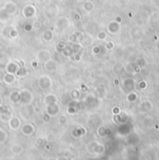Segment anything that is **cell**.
I'll use <instances>...</instances> for the list:
<instances>
[{
  "label": "cell",
  "mask_w": 159,
  "mask_h": 160,
  "mask_svg": "<svg viewBox=\"0 0 159 160\" xmlns=\"http://www.w3.org/2000/svg\"><path fill=\"white\" fill-rule=\"evenodd\" d=\"M32 66L34 68H37L38 67V63L37 60H34V62H32Z\"/></svg>",
  "instance_id": "19"
},
{
  "label": "cell",
  "mask_w": 159,
  "mask_h": 160,
  "mask_svg": "<svg viewBox=\"0 0 159 160\" xmlns=\"http://www.w3.org/2000/svg\"><path fill=\"white\" fill-rule=\"evenodd\" d=\"M44 102H45V103L47 104V105H48V104H51V103H55V102H57V97H56L55 94H49V95L45 97V100H44Z\"/></svg>",
  "instance_id": "7"
},
{
  "label": "cell",
  "mask_w": 159,
  "mask_h": 160,
  "mask_svg": "<svg viewBox=\"0 0 159 160\" xmlns=\"http://www.w3.org/2000/svg\"><path fill=\"white\" fill-rule=\"evenodd\" d=\"M32 100V92L27 90H23L21 92V102H23L24 104L29 103Z\"/></svg>",
  "instance_id": "3"
},
{
  "label": "cell",
  "mask_w": 159,
  "mask_h": 160,
  "mask_svg": "<svg viewBox=\"0 0 159 160\" xmlns=\"http://www.w3.org/2000/svg\"><path fill=\"white\" fill-rule=\"evenodd\" d=\"M35 143L37 145H39V146H42L45 144V140L43 139L42 137H39V138H37L36 141H35Z\"/></svg>",
  "instance_id": "16"
},
{
  "label": "cell",
  "mask_w": 159,
  "mask_h": 160,
  "mask_svg": "<svg viewBox=\"0 0 159 160\" xmlns=\"http://www.w3.org/2000/svg\"><path fill=\"white\" fill-rule=\"evenodd\" d=\"M40 26H41V25H40L39 23H38V24H37L36 23H35V29H39V28H40Z\"/></svg>",
  "instance_id": "20"
},
{
  "label": "cell",
  "mask_w": 159,
  "mask_h": 160,
  "mask_svg": "<svg viewBox=\"0 0 159 160\" xmlns=\"http://www.w3.org/2000/svg\"><path fill=\"white\" fill-rule=\"evenodd\" d=\"M65 47H66V44H65L64 41H59L58 42V45H57V48H60V49H63Z\"/></svg>",
  "instance_id": "17"
},
{
  "label": "cell",
  "mask_w": 159,
  "mask_h": 160,
  "mask_svg": "<svg viewBox=\"0 0 159 160\" xmlns=\"http://www.w3.org/2000/svg\"><path fill=\"white\" fill-rule=\"evenodd\" d=\"M51 115H49L48 113H46V114H44V115H43V122L45 123V124H48V123H49L50 122V120H51Z\"/></svg>",
  "instance_id": "13"
},
{
  "label": "cell",
  "mask_w": 159,
  "mask_h": 160,
  "mask_svg": "<svg viewBox=\"0 0 159 160\" xmlns=\"http://www.w3.org/2000/svg\"><path fill=\"white\" fill-rule=\"evenodd\" d=\"M7 138H8V134L6 133V131L2 128H0V143H3L6 142Z\"/></svg>",
  "instance_id": "11"
},
{
  "label": "cell",
  "mask_w": 159,
  "mask_h": 160,
  "mask_svg": "<svg viewBox=\"0 0 159 160\" xmlns=\"http://www.w3.org/2000/svg\"><path fill=\"white\" fill-rule=\"evenodd\" d=\"M10 36H11L12 38H15V37H17L18 36V33L17 32H14V31H12L11 33H10Z\"/></svg>",
  "instance_id": "18"
},
{
  "label": "cell",
  "mask_w": 159,
  "mask_h": 160,
  "mask_svg": "<svg viewBox=\"0 0 159 160\" xmlns=\"http://www.w3.org/2000/svg\"><path fill=\"white\" fill-rule=\"evenodd\" d=\"M9 127L12 130H16L21 128V120L17 117H12L9 119Z\"/></svg>",
  "instance_id": "2"
},
{
  "label": "cell",
  "mask_w": 159,
  "mask_h": 160,
  "mask_svg": "<svg viewBox=\"0 0 159 160\" xmlns=\"http://www.w3.org/2000/svg\"><path fill=\"white\" fill-rule=\"evenodd\" d=\"M3 80L6 84H11L15 81V75L13 74H6L3 77Z\"/></svg>",
  "instance_id": "9"
},
{
  "label": "cell",
  "mask_w": 159,
  "mask_h": 160,
  "mask_svg": "<svg viewBox=\"0 0 159 160\" xmlns=\"http://www.w3.org/2000/svg\"><path fill=\"white\" fill-rule=\"evenodd\" d=\"M59 112H60V107L57 102L47 105V113L49 115H51V117H55V115L59 114Z\"/></svg>",
  "instance_id": "1"
},
{
  "label": "cell",
  "mask_w": 159,
  "mask_h": 160,
  "mask_svg": "<svg viewBox=\"0 0 159 160\" xmlns=\"http://www.w3.org/2000/svg\"><path fill=\"white\" fill-rule=\"evenodd\" d=\"M43 38H44V40L45 41H50L51 39H53V34L51 32H49V35H48V31L45 32L43 34Z\"/></svg>",
  "instance_id": "12"
},
{
  "label": "cell",
  "mask_w": 159,
  "mask_h": 160,
  "mask_svg": "<svg viewBox=\"0 0 159 160\" xmlns=\"http://www.w3.org/2000/svg\"><path fill=\"white\" fill-rule=\"evenodd\" d=\"M21 133H23L24 136H30L34 133L35 131V128L32 124H25L21 127Z\"/></svg>",
  "instance_id": "4"
},
{
  "label": "cell",
  "mask_w": 159,
  "mask_h": 160,
  "mask_svg": "<svg viewBox=\"0 0 159 160\" xmlns=\"http://www.w3.org/2000/svg\"><path fill=\"white\" fill-rule=\"evenodd\" d=\"M9 114V108L8 107V105H6V104H0V114H1V117L7 115Z\"/></svg>",
  "instance_id": "10"
},
{
  "label": "cell",
  "mask_w": 159,
  "mask_h": 160,
  "mask_svg": "<svg viewBox=\"0 0 159 160\" xmlns=\"http://www.w3.org/2000/svg\"><path fill=\"white\" fill-rule=\"evenodd\" d=\"M28 74H29V70L27 69L25 66H23V67H19L18 71L16 72L15 75H17L18 77H24Z\"/></svg>",
  "instance_id": "6"
},
{
  "label": "cell",
  "mask_w": 159,
  "mask_h": 160,
  "mask_svg": "<svg viewBox=\"0 0 159 160\" xmlns=\"http://www.w3.org/2000/svg\"><path fill=\"white\" fill-rule=\"evenodd\" d=\"M19 67H20V66H19L18 63H13V62H10V63H9L8 65H7L6 71H7V73H8V74H13V75H15V74H16V72L18 71Z\"/></svg>",
  "instance_id": "5"
},
{
  "label": "cell",
  "mask_w": 159,
  "mask_h": 160,
  "mask_svg": "<svg viewBox=\"0 0 159 160\" xmlns=\"http://www.w3.org/2000/svg\"><path fill=\"white\" fill-rule=\"evenodd\" d=\"M21 151H23V148H21L20 145L15 144V145L12 147V152H13L14 154H20V153H21Z\"/></svg>",
  "instance_id": "14"
},
{
  "label": "cell",
  "mask_w": 159,
  "mask_h": 160,
  "mask_svg": "<svg viewBox=\"0 0 159 160\" xmlns=\"http://www.w3.org/2000/svg\"><path fill=\"white\" fill-rule=\"evenodd\" d=\"M58 121H59V123L61 124V125H64L65 123L67 122V118H66V117H65V115L62 114V115H60V117H59Z\"/></svg>",
  "instance_id": "15"
},
{
  "label": "cell",
  "mask_w": 159,
  "mask_h": 160,
  "mask_svg": "<svg viewBox=\"0 0 159 160\" xmlns=\"http://www.w3.org/2000/svg\"><path fill=\"white\" fill-rule=\"evenodd\" d=\"M10 101L14 103H18L21 102V93L19 91H13L10 94Z\"/></svg>",
  "instance_id": "8"
}]
</instances>
